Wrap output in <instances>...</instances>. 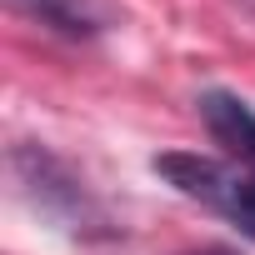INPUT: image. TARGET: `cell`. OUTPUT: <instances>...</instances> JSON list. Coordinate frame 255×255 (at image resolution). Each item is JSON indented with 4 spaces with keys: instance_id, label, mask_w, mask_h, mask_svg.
<instances>
[{
    "instance_id": "6da1fadb",
    "label": "cell",
    "mask_w": 255,
    "mask_h": 255,
    "mask_svg": "<svg viewBox=\"0 0 255 255\" xmlns=\"http://www.w3.org/2000/svg\"><path fill=\"white\" fill-rule=\"evenodd\" d=\"M165 185H175L185 200H200L220 220H230L245 240H255V165L230 155H200V150H165L150 160Z\"/></svg>"
},
{
    "instance_id": "7a4b0ae2",
    "label": "cell",
    "mask_w": 255,
    "mask_h": 255,
    "mask_svg": "<svg viewBox=\"0 0 255 255\" xmlns=\"http://www.w3.org/2000/svg\"><path fill=\"white\" fill-rule=\"evenodd\" d=\"M5 5L20 10L25 20L45 25L50 35H65V40H95L120 25L115 0H5Z\"/></svg>"
},
{
    "instance_id": "3957f363",
    "label": "cell",
    "mask_w": 255,
    "mask_h": 255,
    "mask_svg": "<svg viewBox=\"0 0 255 255\" xmlns=\"http://www.w3.org/2000/svg\"><path fill=\"white\" fill-rule=\"evenodd\" d=\"M195 105H200V120L215 135V145H225L230 160L255 165V110L240 95H230V90H205Z\"/></svg>"
},
{
    "instance_id": "277c9868",
    "label": "cell",
    "mask_w": 255,
    "mask_h": 255,
    "mask_svg": "<svg viewBox=\"0 0 255 255\" xmlns=\"http://www.w3.org/2000/svg\"><path fill=\"white\" fill-rule=\"evenodd\" d=\"M190 255H235V250H220V245H205V250H190Z\"/></svg>"
}]
</instances>
